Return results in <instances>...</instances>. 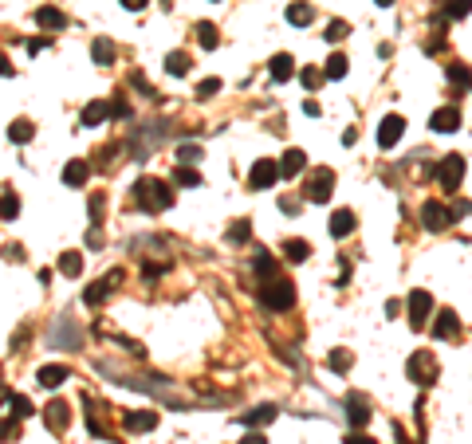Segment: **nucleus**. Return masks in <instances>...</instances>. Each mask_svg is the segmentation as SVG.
<instances>
[{"mask_svg":"<svg viewBox=\"0 0 472 444\" xmlns=\"http://www.w3.org/2000/svg\"><path fill=\"white\" fill-rule=\"evenodd\" d=\"M8 138L16 142V146H24V142H32V138H36V126H32L28 119H16V122L8 126Z\"/></svg>","mask_w":472,"mask_h":444,"instance_id":"a878e982","label":"nucleus"},{"mask_svg":"<svg viewBox=\"0 0 472 444\" xmlns=\"http://www.w3.org/2000/svg\"><path fill=\"white\" fill-rule=\"evenodd\" d=\"M248 236H252V224H248V220H236V224L229 228V240H232V244H244Z\"/></svg>","mask_w":472,"mask_h":444,"instance_id":"ea45409f","label":"nucleus"},{"mask_svg":"<svg viewBox=\"0 0 472 444\" xmlns=\"http://www.w3.org/2000/svg\"><path fill=\"white\" fill-rule=\"evenodd\" d=\"M60 271L75 279L83 271V256H79V252H63V256H60Z\"/></svg>","mask_w":472,"mask_h":444,"instance_id":"7c9ffc66","label":"nucleus"},{"mask_svg":"<svg viewBox=\"0 0 472 444\" xmlns=\"http://www.w3.org/2000/svg\"><path fill=\"white\" fill-rule=\"evenodd\" d=\"M452 220V208H445L441 201H425L422 205V224L429 228V232H445Z\"/></svg>","mask_w":472,"mask_h":444,"instance_id":"423d86ee","label":"nucleus"},{"mask_svg":"<svg viewBox=\"0 0 472 444\" xmlns=\"http://www.w3.org/2000/svg\"><path fill=\"white\" fill-rule=\"evenodd\" d=\"M374 4H378V8H390V4H393V0H374Z\"/></svg>","mask_w":472,"mask_h":444,"instance_id":"13d9d810","label":"nucleus"},{"mask_svg":"<svg viewBox=\"0 0 472 444\" xmlns=\"http://www.w3.org/2000/svg\"><path fill=\"white\" fill-rule=\"evenodd\" d=\"M280 208H283V213H299V201H295V197H283Z\"/></svg>","mask_w":472,"mask_h":444,"instance_id":"603ef678","label":"nucleus"},{"mask_svg":"<svg viewBox=\"0 0 472 444\" xmlns=\"http://www.w3.org/2000/svg\"><path fill=\"white\" fill-rule=\"evenodd\" d=\"M323 36H327V43H331V40L339 43V40H346V36H351V24H346V20H331Z\"/></svg>","mask_w":472,"mask_h":444,"instance_id":"4c0bfd02","label":"nucleus"},{"mask_svg":"<svg viewBox=\"0 0 472 444\" xmlns=\"http://www.w3.org/2000/svg\"><path fill=\"white\" fill-rule=\"evenodd\" d=\"M433 335H437V338L461 335V318H457V311H441V315H437V323H433Z\"/></svg>","mask_w":472,"mask_h":444,"instance_id":"6ab92c4d","label":"nucleus"},{"mask_svg":"<svg viewBox=\"0 0 472 444\" xmlns=\"http://www.w3.org/2000/svg\"><path fill=\"white\" fill-rule=\"evenodd\" d=\"M111 114H114V119H126V114H130V102H126V99L111 102Z\"/></svg>","mask_w":472,"mask_h":444,"instance_id":"a18cd8bd","label":"nucleus"},{"mask_svg":"<svg viewBox=\"0 0 472 444\" xmlns=\"http://www.w3.org/2000/svg\"><path fill=\"white\" fill-rule=\"evenodd\" d=\"M410 382H417V385H433L437 382V362H433V354H413L410 358Z\"/></svg>","mask_w":472,"mask_h":444,"instance_id":"1a4fd4ad","label":"nucleus"},{"mask_svg":"<svg viewBox=\"0 0 472 444\" xmlns=\"http://www.w3.org/2000/svg\"><path fill=\"white\" fill-rule=\"evenodd\" d=\"M111 119V102H87L83 107V126H99V122H107Z\"/></svg>","mask_w":472,"mask_h":444,"instance_id":"4be33fe9","label":"nucleus"},{"mask_svg":"<svg viewBox=\"0 0 472 444\" xmlns=\"http://www.w3.org/2000/svg\"><path fill=\"white\" fill-rule=\"evenodd\" d=\"M36 24H40V28L43 32H60L63 28V24H67V16H63V12L60 8H51V4H43V8H36Z\"/></svg>","mask_w":472,"mask_h":444,"instance_id":"aec40b11","label":"nucleus"},{"mask_svg":"<svg viewBox=\"0 0 472 444\" xmlns=\"http://www.w3.org/2000/svg\"><path fill=\"white\" fill-rule=\"evenodd\" d=\"M67 377H71L67 365H40V370H36V382H40L43 389H55V385H63Z\"/></svg>","mask_w":472,"mask_h":444,"instance_id":"dca6fc26","label":"nucleus"},{"mask_svg":"<svg viewBox=\"0 0 472 444\" xmlns=\"http://www.w3.org/2000/svg\"><path fill=\"white\" fill-rule=\"evenodd\" d=\"M307 256H311V244H307V240H283V260L303 264Z\"/></svg>","mask_w":472,"mask_h":444,"instance_id":"393cba45","label":"nucleus"},{"mask_svg":"<svg viewBox=\"0 0 472 444\" xmlns=\"http://www.w3.org/2000/svg\"><path fill=\"white\" fill-rule=\"evenodd\" d=\"M193 32H197V43H201L205 51H213L217 43H221V36H217V28H213V24H197Z\"/></svg>","mask_w":472,"mask_h":444,"instance_id":"2f4dec72","label":"nucleus"},{"mask_svg":"<svg viewBox=\"0 0 472 444\" xmlns=\"http://www.w3.org/2000/svg\"><path fill=\"white\" fill-rule=\"evenodd\" d=\"M271 271H276V260H271V256H256V276L268 279Z\"/></svg>","mask_w":472,"mask_h":444,"instance_id":"79ce46f5","label":"nucleus"},{"mask_svg":"<svg viewBox=\"0 0 472 444\" xmlns=\"http://www.w3.org/2000/svg\"><path fill=\"white\" fill-rule=\"evenodd\" d=\"M189 67H193V63H189V55H185V51H170V55H166V71H170V75H177V79H181V75H189Z\"/></svg>","mask_w":472,"mask_h":444,"instance_id":"bb28decb","label":"nucleus"},{"mask_svg":"<svg viewBox=\"0 0 472 444\" xmlns=\"http://www.w3.org/2000/svg\"><path fill=\"white\" fill-rule=\"evenodd\" d=\"M327 228H331V236H335V240H346L354 228H358V220H354L351 208H339V213H331V224H327Z\"/></svg>","mask_w":472,"mask_h":444,"instance_id":"ddd939ff","label":"nucleus"},{"mask_svg":"<svg viewBox=\"0 0 472 444\" xmlns=\"http://www.w3.org/2000/svg\"><path fill=\"white\" fill-rule=\"evenodd\" d=\"M472 213V201H457V208H452V217H468Z\"/></svg>","mask_w":472,"mask_h":444,"instance_id":"09e8293b","label":"nucleus"},{"mask_svg":"<svg viewBox=\"0 0 472 444\" xmlns=\"http://www.w3.org/2000/svg\"><path fill=\"white\" fill-rule=\"evenodd\" d=\"M119 279H122V271H119V267H114V271H107V276H102L99 283H90L87 291H83V303H87V307H99L102 299L111 295L114 287H119Z\"/></svg>","mask_w":472,"mask_h":444,"instance_id":"6e6552de","label":"nucleus"},{"mask_svg":"<svg viewBox=\"0 0 472 444\" xmlns=\"http://www.w3.org/2000/svg\"><path fill=\"white\" fill-rule=\"evenodd\" d=\"M299 79H303V87H307V90H315L323 79H327V71H319V67H303V71H299Z\"/></svg>","mask_w":472,"mask_h":444,"instance_id":"58836bf2","label":"nucleus"},{"mask_svg":"<svg viewBox=\"0 0 472 444\" xmlns=\"http://www.w3.org/2000/svg\"><path fill=\"white\" fill-rule=\"evenodd\" d=\"M8 413H12V417H20V421H24V417H32L36 409H32V401H28L24 393H12V397H8Z\"/></svg>","mask_w":472,"mask_h":444,"instance_id":"473e14b6","label":"nucleus"},{"mask_svg":"<svg viewBox=\"0 0 472 444\" xmlns=\"http://www.w3.org/2000/svg\"><path fill=\"white\" fill-rule=\"evenodd\" d=\"M87 177H90V166H87V161L75 158V161H67V166H63V185H67V189H79Z\"/></svg>","mask_w":472,"mask_h":444,"instance_id":"a211bd4d","label":"nucleus"},{"mask_svg":"<svg viewBox=\"0 0 472 444\" xmlns=\"http://www.w3.org/2000/svg\"><path fill=\"white\" fill-rule=\"evenodd\" d=\"M402 134H405V119H402V114H386L382 126H378V146L393 149L398 142H402Z\"/></svg>","mask_w":472,"mask_h":444,"instance_id":"9d476101","label":"nucleus"},{"mask_svg":"<svg viewBox=\"0 0 472 444\" xmlns=\"http://www.w3.org/2000/svg\"><path fill=\"white\" fill-rule=\"evenodd\" d=\"M464 181V158L461 154H449V158H441V169H437V185L445 189V193H457V185Z\"/></svg>","mask_w":472,"mask_h":444,"instance_id":"7ed1b4c3","label":"nucleus"},{"mask_svg":"<svg viewBox=\"0 0 472 444\" xmlns=\"http://www.w3.org/2000/svg\"><path fill=\"white\" fill-rule=\"evenodd\" d=\"M0 75H16V67L8 63V55H4V51H0Z\"/></svg>","mask_w":472,"mask_h":444,"instance_id":"864d4df0","label":"nucleus"},{"mask_svg":"<svg viewBox=\"0 0 472 444\" xmlns=\"http://www.w3.org/2000/svg\"><path fill=\"white\" fill-rule=\"evenodd\" d=\"M154 424H158V413H154V409H146V413H126V429H130V433H150Z\"/></svg>","mask_w":472,"mask_h":444,"instance_id":"5701e85b","label":"nucleus"},{"mask_svg":"<svg viewBox=\"0 0 472 444\" xmlns=\"http://www.w3.org/2000/svg\"><path fill=\"white\" fill-rule=\"evenodd\" d=\"M351 350H331V354H327V365H331V370H339V374H346V370H351Z\"/></svg>","mask_w":472,"mask_h":444,"instance_id":"c9c22d12","label":"nucleus"},{"mask_svg":"<svg viewBox=\"0 0 472 444\" xmlns=\"http://www.w3.org/2000/svg\"><path fill=\"white\" fill-rule=\"evenodd\" d=\"M134 201H138L146 213H166V208L173 205V189L158 177H142L138 185H134Z\"/></svg>","mask_w":472,"mask_h":444,"instance_id":"f257e3e1","label":"nucleus"},{"mask_svg":"<svg viewBox=\"0 0 472 444\" xmlns=\"http://www.w3.org/2000/svg\"><path fill=\"white\" fill-rule=\"evenodd\" d=\"M280 181V161H271V158H260L256 166H252V173H248V189H271Z\"/></svg>","mask_w":472,"mask_h":444,"instance_id":"20e7f679","label":"nucleus"},{"mask_svg":"<svg viewBox=\"0 0 472 444\" xmlns=\"http://www.w3.org/2000/svg\"><path fill=\"white\" fill-rule=\"evenodd\" d=\"M150 0H122V8H130V12H138V8H146Z\"/></svg>","mask_w":472,"mask_h":444,"instance_id":"5fc2aeb1","label":"nucleus"},{"mask_svg":"<svg viewBox=\"0 0 472 444\" xmlns=\"http://www.w3.org/2000/svg\"><path fill=\"white\" fill-rule=\"evenodd\" d=\"M331 193H335V173L331 169H315L307 177V201L323 205V201H331Z\"/></svg>","mask_w":472,"mask_h":444,"instance_id":"39448f33","label":"nucleus"},{"mask_svg":"<svg viewBox=\"0 0 472 444\" xmlns=\"http://www.w3.org/2000/svg\"><path fill=\"white\" fill-rule=\"evenodd\" d=\"M295 303V287L288 283V279H264V307L268 311H288V307Z\"/></svg>","mask_w":472,"mask_h":444,"instance_id":"f03ea898","label":"nucleus"},{"mask_svg":"<svg viewBox=\"0 0 472 444\" xmlns=\"http://www.w3.org/2000/svg\"><path fill=\"white\" fill-rule=\"evenodd\" d=\"M429 126L437 130V134H452V130H461V110H457V107H441V110H433Z\"/></svg>","mask_w":472,"mask_h":444,"instance_id":"9b49d317","label":"nucleus"},{"mask_svg":"<svg viewBox=\"0 0 472 444\" xmlns=\"http://www.w3.org/2000/svg\"><path fill=\"white\" fill-rule=\"evenodd\" d=\"M292 75H295V60L288 55V51L271 55V79H276V83H288Z\"/></svg>","mask_w":472,"mask_h":444,"instance_id":"412c9836","label":"nucleus"},{"mask_svg":"<svg viewBox=\"0 0 472 444\" xmlns=\"http://www.w3.org/2000/svg\"><path fill=\"white\" fill-rule=\"evenodd\" d=\"M398 444H405V440H398Z\"/></svg>","mask_w":472,"mask_h":444,"instance_id":"bf43d9fd","label":"nucleus"},{"mask_svg":"<svg viewBox=\"0 0 472 444\" xmlns=\"http://www.w3.org/2000/svg\"><path fill=\"white\" fill-rule=\"evenodd\" d=\"M130 83H134L138 90H146V95H154V87L146 83V75H142V71H134V75H130ZM154 99H158V95H154Z\"/></svg>","mask_w":472,"mask_h":444,"instance_id":"c03bdc74","label":"nucleus"},{"mask_svg":"<svg viewBox=\"0 0 472 444\" xmlns=\"http://www.w3.org/2000/svg\"><path fill=\"white\" fill-rule=\"evenodd\" d=\"M236 444H268V436H264V433H248L244 440H236Z\"/></svg>","mask_w":472,"mask_h":444,"instance_id":"3c124183","label":"nucleus"},{"mask_svg":"<svg viewBox=\"0 0 472 444\" xmlns=\"http://www.w3.org/2000/svg\"><path fill=\"white\" fill-rule=\"evenodd\" d=\"M315 20V8L311 4H303V0H295V4H288V24H295V28H303V24Z\"/></svg>","mask_w":472,"mask_h":444,"instance_id":"b1692460","label":"nucleus"},{"mask_svg":"<svg viewBox=\"0 0 472 444\" xmlns=\"http://www.w3.org/2000/svg\"><path fill=\"white\" fill-rule=\"evenodd\" d=\"M346 444H374V440H370V436H366V433H358V429H354V433L346 436Z\"/></svg>","mask_w":472,"mask_h":444,"instance_id":"8fccbe9b","label":"nucleus"},{"mask_svg":"<svg viewBox=\"0 0 472 444\" xmlns=\"http://www.w3.org/2000/svg\"><path fill=\"white\" fill-rule=\"evenodd\" d=\"M449 83H457L461 90H472V71L464 63H449Z\"/></svg>","mask_w":472,"mask_h":444,"instance_id":"c85d7f7f","label":"nucleus"},{"mask_svg":"<svg viewBox=\"0 0 472 444\" xmlns=\"http://www.w3.org/2000/svg\"><path fill=\"white\" fill-rule=\"evenodd\" d=\"M346 417H351L354 429H362V424L370 421V401H366L362 393H351L346 397Z\"/></svg>","mask_w":472,"mask_h":444,"instance_id":"2eb2a0df","label":"nucleus"},{"mask_svg":"<svg viewBox=\"0 0 472 444\" xmlns=\"http://www.w3.org/2000/svg\"><path fill=\"white\" fill-rule=\"evenodd\" d=\"M303 169H307V154L303 149H288L280 161V177H299Z\"/></svg>","mask_w":472,"mask_h":444,"instance_id":"f3484780","label":"nucleus"},{"mask_svg":"<svg viewBox=\"0 0 472 444\" xmlns=\"http://www.w3.org/2000/svg\"><path fill=\"white\" fill-rule=\"evenodd\" d=\"M276 405H256V409H248V413H241V424L244 429H260V424H271L276 421Z\"/></svg>","mask_w":472,"mask_h":444,"instance_id":"4468645a","label":"nucleus"},{"mask_svg":"<svg viewBox=\"0 0 472 444\" xmlns=\"http://www.w3.org/2000/svg\"><path fill=\"white\" fill-rule=\"evenodd\" d=\"M177 158H181V166H193V161L201 158V149H197V146H181Z\"/></svg>","mask_w":472,"mask_h":444,"instance_id":"37998d69","label":"nucleus"},{"mask_svg":"<svg viewBox=\"0 0 472 444\" xmlns=\"http://www.w3.org/2000/svg\"><path fill=\"white\" fill-rule=\"evenodd\" d=\"M43 421L51 424V433H63L71 424V405L67 401H48V409H43Z\"/></svg>","mask_w":472,"mask_h":444,"instance_id":"f8f14e48","label":"nucleus"},{"mask_svg":"<svg viewBox=\"0 0 472 444\" xmlns=\"http://www.w3.org/2000/svg\"><path fill=\"white\" fill-rule=\"evenodd\" d=\"M217 90H221V79H201L197 83V99H213Z\"/></svg>","mask_w":472,"mask_h":444,"instance_id":"a19ab883","label":"nucleus"},{"mask_svg":"<svg viewBox=\"0 0 472 444\" xmlns=\"http://www.w3.org/2000/svg\"><path fill=\"white\" fill-rule=\"evenodd\" d=\"M90 55H95V63H99V67H107V63L114 60V43L111 40H95V43H90Z\"/></svg>","mask_w":472,"mask_h":444,"instance_id":"c756f323","label":"nucleus"},{"mask_svg":"<svg viewBox=\"0 0 472 444\" xmlns=\"http://www.w3.org/2000/svg\"><path fill=\"white\" fill-rule=\"evenodd\" d=\"M16 421H20V417H12V421H0V440H4V436H12V433H16Z\"/></svg>","mask_w":472,"mask_h":444,"instance_id":"de8ad7c7","label":"nucleus"},{"mask_svg":"<svg viewBox=\"0 0 472 444\" xmlns=\"http://www.w3.org/2000/svg\"><path fill=\"white\" fill-rule=\"evenodd\" d=\"M90 217H95V224H99V217H102V193H95V197H90Z\"/></svg>","mask_w":472,"mask_h":444,"instance_id":"49530a36","label":"nucleus"},{"mask_svg":"<svg viewBox=\"0 0 472 444\" xmlns=\"http://www.w3.org/2000/svg\"><path fill=\"white\" fill-rule=\"evenodd\" d=\"M173 185H201V173L193 166H177L173 169Z\"/></svg>","mask_w":472,"mask_h":444,"instance_id":"72a5a7b5","label":"nucleus"},{"mask_svg":"<svg viewBox=\"0 0 472 444\" xmlns=\"http://www.w3.org/2000/svg\"><path fill=\"white\" fill-rule=\"evenodd\" d=\"M303 114H311V119H315V114H319V102L307 99V102H303Z\"/></svg>","mask_w":472,"mask_h":444,"instance_id":"6e6d98bb","label":"nucleus"},{"mask_svg":"<svg viewBox=\"0 0 472 444\" xmlns=\"http://www.w3.org/2000/svg\"><path fill=\"white\" fill-rule=\"evenodd\" d=\"M20 217V197H16V193H4V197H0V220H16Z\"/></svg>","mask_w":472,"mask_h":444,"instance_id":"cd10ccee","label":"nucleus"},{"mask_svg":"<svg viewBox=\"0 0 472 444\" xmlns=\"http://www.w3.org/2000/svg\"><path fill=\"white\" fill-rule=\"evenodd\" d=\"M8 260H24V248L20 244H8Z\"/></svg>","mask_w":472,"mask_h":444,"instance_id":"4d7b16f0","label":"nucleus"},{"mask_svg":"<svg viewBox=\"0 0 472 444\" xmlns=\"http://www.w3.org/2000/svg\"><path fill=\"white\" fill-rule=\"evenodd\" d=\"M468 12H472V0H449V4H445V16H449V20H464Z\"/></svg>","mask_w":472,"mask_h":444,"instance_id":"e433bc0d","label":"nucleus"},{"mask_svg":"<svg viewBox=\"0 0 472 444\" xmlns=\"http://www.w3.org/2000/svg\"><path fill=\"white\" fill-rule=\"evenodd\" d=\"M346 67H351V60H346V55H331V60H327V79H342V75H346Z\"/></svg>","mask_w":472,"mask_h":444,"instance_id":"f704fd0d","label":"nucleus"},{"mask_svg":"<svg viewBox=\"0 0 472 444\" xmlns=\"http://www.w3.org/2000/svg\"><path fill=\"white\" fill-rule=\"evenodd\" d=\"M429 311H433V295H429V291H425V287L410 291V326H413V330H422V326H425Z\"/></svg>","mask_w":472,"mask_h":444,"instance_id":"0eeeda50","label":"nucleus"}]
</instances>
